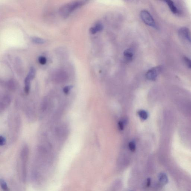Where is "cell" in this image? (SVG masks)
<instances>
[{"label": "cell", "mask_w": 191, "mask_h": 191, "mask_svg": "<svg viewBox=\"0 0 191 191\" xmlns=\"http://www.w3.org/2000/svg\"><path fill=\"white\" fill-rule=\"evenodd\" d=\"M164 2H165L168 5L170 10L173 14L176 15H180L181 14V11L176 7L173 1L171 0H166L164 1Z\"/></svg>", "instance_id": "cell-5"}, {"label": "cell", "mask_w": 191, "mask_h": 191, "mask_svg": "<svg viewBox=\"0 0 191 191\" xmlns=\"http://www.w3.org/2000/svg\"><path fill=\"white\" fill-rule=\"evenodd\" d=\"M140 16L144 23L146 25L154 28H157V26L154 18L147 10H142L140 13Z\"/></svg>", "instance_id": "cell-2"}, {"label": "cell", "mask_w": 191, "mask_h": 191, "mask_svg": "<svg viewBox=\"0 0 191 191\" xmlns=\"http://www.w3.org/2000/svg\"><path fill=\"white\" fill-rule=\"evenodd\" d=\"M129 149L132 152H134L135 150L136 147L135 144L134 142H131L129 143Z\"/></svg>", "instance_id": "cell-17"}, {"label": "cell", "mask_w": 191, "mask_h": 191, "mask_svg": "<svg viewBox=\"0 0 191 191\" xmlns=\"http://www.w3.org/2000/svg\"><path fill=\"white\" fill-rule=\"evenodd\" d=\"M38 60L39 63L42 65L45 64L47 62L46 58L44 57H42V56L39 57Z\"/></svg>", "instance_id": "cell-16"}, {"label": "cell", "mask_w": 191, "mask_h": 191, "mask_svg": "<svg viewBox=\"0 0 191 191\" xmlns=\"http://www.w3.org/2000/svg\"><path fill=\"white\" fill-rule=\"evenodd\" d=\"M85 3V1H77L72 2L63 6L61 9V12L64 14L65 16L69 15L74 10L83 6Z\"/></svg>", "instance_id": "cell-1"}, {"label": "cell", "mask_w": 191, "mask_h": 191, "mask_svg": "<svg viewBox=\"0 0 191 191\" xmlns=\"http://www.w3.org/2000/svg\"><path fill=\"white\" fill-rule=\"evenodd\" d=\"M150 184H151V180L150 179H147V183H146V185L147 187L149 186Z\"/></svg>", "instance_id": "cell-22"}, {"label": "cell", "mask_w": 191, "mask_h": 191, "mask_svg": "<svg viewBox=\"0 0 191 191\" xmlns=\"http://www.w3.org/2000/svg\"><path fill=\"white\" fill-rule=\"evenodd\" d=\"M133 51L130 49H126L124 52V59L126 62H130L133 59Z\"/></svg>", "instance_id": "cell-6"}, {"label": "cell", "mask_w": 191, "mask_h": 191, "mask_svg": "<svg viewBox=\"0 0 191 191\" xmlns=\"http://www.w3.org/2000/svg\"><path fill=\"white\" fill-rule=\"evenodd\" d=\"M159 179L161 182L164 184L166 183H167V180H168L167 176L165 174L163 173L159 175Z\"/></svg>", "instance_id": "cell-14"}, {"label": "cell", "mask_w": 191, "mask_h": 191, "mask_svg": "<svg viewBox=\"0 0 191 191\" xmlns=\"http://www.w3.org/2000/svg\"><path fill=\"white\" fill-rule=\"evenodd\" d=\"M72 88V86H66L63 89L64 93L65 94H69Z\"/></svg>", "instance_id": "cell-18"}, {"label": "cell", "mask_w": 191, "mask_h": 191, "mask_svg": "<svg viewBox=\"0 0 191 191\" xmlns=\"http://www.w3.org/2000/svg\"><path fill=\"white\" fill-rule=\"evenodd\" d=\"M179 34L181 38L191 44V35L189 28L185 27H181L179 29Z\"/></svg>", "instance_id": "cell-4"}, {"label": "cell", "mask_w": 191, "mask_h": 191, "mask_svg": "<svg viewBox=\"0 0 191 191\" xmlns=\"http://www.w3.org/2000/svg\"><path fill=\"white\" fill-rule=\"evenodd\" d=\"M10 97L5 96L2 98L1 102V109H4L8 107L10 104Z\"/></svg>", "instance_id": "cell-7"}, {"label": "cell", "mask_w": 191, "mask_h": 191, "mask_svg": "<svg viewBox=\"0 0 191 191\" xmlns=\"http://www.w3.org/2000/svg\"><path fill=\"white\" fill-rule=\"evenodd\" d=\"M162 70L163 68L161 66L152 68L146 73V78L149 80H155Z\"/></svg>", "instance_id": "cell-3"}, {"label": "cell", "mask_w": 191, "mask_h": 191, "mask_svg": "<svg viewBox=\"0 0 191 191\" xmlns=\"http://www.w3.org/2000/svg\"><path fill=\"white\" fill-rule=\"evenodd\" d=\"M9 87L11 90H13L15 89V85L13 82H10V84L8 85Z\"/></svg>", "instance_id": "cell-20"}, {"label": "cell", "mask_w": 191, "mask_h": 191, "mask_svg": "<svg viewBox=\"0 0 191 191\" xmlns=\"http://www.w3.org/2000/svg\"><path fill=\"white\" fill-rule=\"evenodd\" d=\"M183 61L187 66L191 69V59L186 57H184Z\"/></svg>", "instance_id": "cell-15"}, {"label": "cell", "mask_w": 191, "mask_h": 191, "mask_svg": "<svg viewBox=\"0 0 191 191\" xmlns=\"http://www.w3.org/2000/svg\"><path fill=\"white\" fill-rule=\"evenodd\" d=\"M31 79L28 75L26 77L25 79V91L26 94H28L30 92V82Z\"/></svg>", "instance_id": "cell-9"}, {"label": "cell", "mask_w": 191, "mask_h": 191, "mask_svg": "<svg viewBox=\"0 0 191 191\" xmlns=\"http://www.w3.org/2000/svg\"><path fill=\"white\" fill-rule=\"evenodd\" d=\"M103 26L100 23L97 24L95 27H91L90 29L91 33L92 34H95L97 33L102 31L103 30Z\"/></svg>", "instance_id": "cell-8"}, {"label": "cell", "mask_w": 191, "mask_h": 191, "mask_svg": "<svg viewBox=\"0 0 191 191\" xmlns=\"http://www.w3.org/2000/svg\"><path fill=\"white\" fill-rule=\"evenodd\" d=\"M118 126L119 129H121V130H122L124 128V122L122 121H120V122L118 123Z\"/></svg>", "instance_id": "cell-21"}, {"label": "cell", "mask_w": 191, "mask_h": 191, "mask_svg": "<svg viewBox=\"0 0 191 191\" xmlns=\"http://www.w3.org/2000/svg\"><path fill=\"white\" fill-rule=\"evenodd\" d=\"M0 184H1V187L3 190L4 191H9V189L8 188L7 183H6L4 180H3V179H1V180H0Z\"/></svg>", "instance_id": "cell-12"}, {"label": "cell", "mask_w": 191, "mask_h": 191, "mask_svg": "<svg viewBox=\"0 0 191 191\" xmlns=\"http://www.w3.org/2000/svg\"><path fill=\"white\" fill-rule=\"evenodd\" d=\"M138 115L140 118L143 120H146L148 117L147 112L144 110H140L138 112Z\"/></svg>", "instance_id": "cell-11"}, {"label": "cell", "mask_w": 191, "mask_h": 191, "mask_svg": "<svg viewBox=\"0 0 191 191\" xmlns=\"http://www.w3.org/2000/svg\"><path fill=\"white\" fill-rule=\"evenodd\" d=\"M33 42L38 44H43L45 43V40L44 39L37 37H33L31 39Z\"/></svg>", "instance_id": "cell-10"}, {"label": "cell", "mask_w": 191, "mask_h": 191, "mask_svg": "<svg viewBox=\"0 0 191 191\" xmlns=\"http://www.w3.org/2000/svg\"><path fill=\"white\" fill-rule=\"evenodd\" d=\"M6 143V139L4 137L1 136H0V145L1 146H3L5 145Z\"/></svg>", "instance_id": "cell-19"}, {"label": "cell", "mask_w": 191, "mask_h": 191, "mask_svg": "<svg viewBox=\"0 0 191 191\" xmlns=\"http://www.w3.org/2000/svg\"><path fill=\"white\" fill-rule=\"evenodd\" d=\"M35 74H36V71L35 69L33 67L31 68L28 76L30 78L31 80H32L35 78Z\"/></svg>", "instance_id": "cell-13"}]
</instances>
